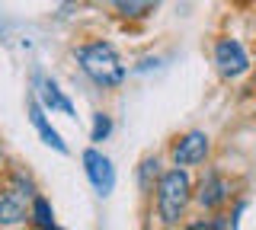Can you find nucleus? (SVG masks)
<instances>
[{
	"label": "nucleus",
	"instance_id": "f257e3e1",
	"mask_svg": "<svg viewBox=\"0 0 256 230\" xmlns=\"http://www.w3.org/2000/svg\"><path fill=\"white\" fill-rule=\"evenodd\" d=\"M77 64L96 86H118L125 80V64L109 42H93L77 48Z\"/></svg>",
	"mask_w": 256,
	"mask_h": 230
},
{
	"label": "nucleus",
	"instance_id": "f03ea898",
	"mask_svg": "<svg viewBox=\"0 0 256 230\" xmlns=\"http://www.w3.org/2000/svg\"><path fill=\"white\" fill-rule=\"evenodd\" d=\"M192 198V182L186 176V170H170L160 176V186H157V211H160V221L164 224H176V221L186 214V205Z\"/></svg>",
	"mask_w": 256,
	"mask_h": 230
},
{
	"label": "nucleus",
	"instance_id": "7ed1b4c3",
	"mask_svg": "<svg viewBox=\"0 0 256 230\" xmlns=\"http://www.w3.org/2000/svg\"><path fill=\"white\" fill-rule=\"evenodd\" d=\"M32 208V192L29 186L16 176V186H0V227L22 224Z\"/></svg>",
	"mask_w": 256,
	"mask_h": 230
},
{
	"label": "nucleus",
	"instance_id": "20e7f679",
	"mask_svg": "<svg viewBox=\"0 0 256 230\" xmlns=\"http://www.w3.org/2000/svg\"><path fill=\"white\" fill-rule=\"evenodd\" d=\"M214 64L224 77H240L246 67H250V61H246V51L240 48V42L234 38H221L218 45H214Z\"/></svg>",
	"mask_w": 256,
	"mask_h": 230
},
{
	"label": "nucleus",
	"instance_id": "39448f33",
	"mask_svg": "<svg viewBox=\"0 0 256 230\" xmlns=\"http://www.w3.org/2000/svg\"><path fill=\"white\" fill-rule=\"evenodd\" d=\"M212 150V141H208L205 131H189L180 144L173 147V160L176 166H198Z\"/></svg>",
	"mask_w": 256,
	"mask_h": 230
},
{
	"label": "nucleus",
	"instance_id": "423d86ee",
	"mask_svg": "<svg viewBox=\"0 0 256 230\" xmlns=\"http://www.w3.org/2000/svg\"><path fill=\"white\" fill-rule=\"evenodd\" d=\"M84 163H86V176H90L93 189L100 195H109L112 186H116V173H112L109 157H102L100 150H86V154H84Z\"/></svg>",
	"mask_w": 256,
	"mask_h": 230
},
{
	"label": "nucleus",
	"instance_id": "0eeeda50",
	"mask_svg": "<svg viewBox=\"0 0 256 230\" xmlns=\"http://www.w3.org/2000/svg\"><path fill=\"white\" fill-rule=\"evenodd\" d=\"M228 195H230V186H228V179L221 176V173H205V179L198 182V205L202 208H221L224 202H228Z\"/></svg>",
	"mask_w": 256,
	"mask_h": 230
},
{
	"label": "nucleus",
	"instance_id": "6e6552de",
	"mask_svg": "<svg viewBox=\"0 0 256 230\" xmlns=\"http://www.w3.org/2000/svg\"><path fill=\"white\" fill-rule=\"evenodd\" d=\"M32 125L38 128V134H42V141H45V144H52L54 150H61V154L68 150V147H64V141L58 138V131H54L52 125L45 122V109L38 106V102H32Z\"/></svg>",
	"mask_w": 256,
	"mask_h": 230
},
{
	"label": "nucleus",
	"instance_id": "1a4fd4ad",
	"mask_svg": "<svg viewBox=\"0 0 256 230\" xmlns=\"http://www.w3.org/2000/svg\"><path fill=\"white\" fill-rule=\"evenodd\" d=\"M164 0H116V10L122 13L125 19H141L148 13H154Z\"/></svg>",
	"mask_w": 256,
	"mask_h": 230
},
{
	"label": "nucleus",
	"instance_id": "9d476101",
	"mask_svg": "<svg viewBox=\"0 0 256 230\" xmlns=\"http://www.w3.org/2000/svg\"><path fill=\"white\" fill-rule=\"evenodd\" d=\"M38 86H42V102L48 109H61V112H74V109H70V102L61 96V90L58 86H54V80H38Z\"/></svg>",
	"mask_w": 256,
	"mask_h": 230
},
{
	"label": "nucleus",
	"instance_id": "9b49d317",
	"mask_svg": "<svg viewBox=\"0 0 256 230\" xmlns=\"http://www.w3.org/2000/svg\"><path fill=\"white\" fill-rule=\"evenodd\" d=\"M32 218H36L38 227H54V214H52L45 198H32Z\"/></svg>",
	"mask_w": 256,
	"mask_h": 230
},
{
	"label": "nucleus",
	"instance_id": "f8f14e48",
	"mask_svg": "<svg viewBox=\"0 0 256 230\" xmlns=\"http://www.w3.org/2000/svg\"><path fill=\"white\" fill-rule=\"evenodd\" d=\"M157 157H148V160L141 163V189H150V182H154L160 176V170H157Z\"/></svg>",
	"mask_w": 256,
	"mask_h": 230
},
{
	"label": "nucleus",
	"instance_id": "ddd939ff",
	"mask_svg": "<svg viewBox=\"0 0 256 230\" xmlns=\"http://www.w3.org/2000/svg\"><path fill=\"white\" fill-rule=\"evenodd\" d=\"M112 131V122H109V115H96V125H93V141H102L106 134Z\"/></svg>",
	"mask_w": 256,
	"mask_h": 230
},
{
	"label": "nucleus",
	"instance_id": "4468645a",
	"mask_svg": "<svg viewBox=\"0 0 256 230\" xmlns=\"http://www.w3.org/2000/svg\"><path fill=\"white\" fill-rule=\"evenodd\" d=\"M90 3H102V0H90Z\"/></svg>",
	"mask_w": 256,
	"mask_h": 230
}]
</instances>
